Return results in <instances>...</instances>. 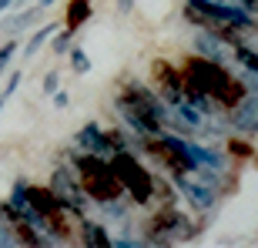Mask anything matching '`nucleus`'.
<instances>
[{"label":"nucleus","mask_w":258,"mask_h":248,"mask_svg":"<svg viewBox=\"0 0 258 248\" xmlns=\"http://www.w3.org/2000/svg\"><path fill=\"white\" fill-rule=\"evenodd\" d=\"M71 37H74V30L67 27V30H54V37H50V50H54V54H67V50H71Z\"/></svg>","instance_id":"aec40b11"},{"label":"nucleus","mask_w":258,"mask_h":248,"mask_svg":"<svg viewBox=\"0 0 258 248\" xmlns=\"http://www.w3.org/2000/svg\"><path fill=\"white\" fill-rule=\"evenodd\" d=\"M20 81H24V74H20V71H14V74L7 77V87H4V101H7L10 94H14V91H17V84Z\"/></svg>","instance_id":"5701e85b"},{"label":"nucleus","mask_w":258,"mask_h":248,"mask_svg":"<svg viewBox=\"0 0 258 248\" xmlns=\"http://www.w3.org/2000/svg\"><path fill=\"white\" fill-rule=\"evenodd\" d=\"M81 231H84V245H91V248H107V245H111L107 231L101 228V225H94V221H84Z\"/></svg>","instance_id":"a211bd4d"},{"label":"nucleus","mask_w":258,"mask_h":248,"mask_svg":"<svg viewBox=\"0 0 258 248\" xmlns=\"http://www.w3.org/2000/svg\"><path fill=\"white\" fill-rule=\"evenodd\" d=\"M77 144H81L84 151H91V154H101V158H107V154L114 151V148H111L107 131H101L97 124H84V128L77 131Z\"/></svg>","instance_id":"ddd939ff"},{"label":"nucleus","mask_w":258,"mask_h":248,"mask_svg":"<svg viewBox=\"0 0 258 248\" xmlns=\"http://www.w3.org/2000/svg\"><path fill=\"white\" fill-rule=\"evenodd\" d=\"M117 114L127 121L138 138H151L164 128L168 121V104H164L161 97L154 94L151 87H144L141 81H131L127 77L124 84H121V97H117Z\"/></svg>","instance_id":"f257e3e1"},{"label":"nucleus","mask_w":258,"mask_h":248,"mask_svg":"<svg viewBox=\"0 0 258 248\" xmlns=\"http://www.w3.org/2000/svg\"><path fill=\"white\" fill-rule=\"evenodd\" d=\"M171 174H174V188L191 201V208L208 211L211 205H215V198H218V188H215V184H205L201 178L195 181V178H188V174H181V171H171Z\"/></svg>","instance_id":"1a4fd4ad"},{"label":"nucleus","mask_w":258,"mask_h":248,"mask_svg":"<svg viewBox=\"0 0 258 248\" xmlns=\"http://www.w3.org/2000/svg\"><path fill=\"white\" fill-rule=\"evenodd\" d=\"M24 191H27L30 205L44 215V221H47V238L50 235H67V225H64V215L67 211L60 208V201L50 195V188H34V184L24 181Z\"/></svg>","instance_id":"0eeeda50"},{"label":"nucleus","mask_w":258,"mask_h":248,"mask_svg":"<svg viewBox=\"0 0 258 248\" xmlns=\"http://www.w3.org/2000/svg\"><path fill=\"white\" fill-rule=\"evenodd\" d=\"M191 231H195V228L188 225V218H184L181 211L164 208L161 215H154V218L148 221L144 235H148V241H158V245H171V241H178V238H188Z\"/></svg>","instance_id":"423d86ee"},{"label":"nucleus","mask_w":258,"mask_h":248,"mask_svg":"<svg viewBox=\"0 0 258 248\" xmlns=\"http://www.w3.org/2000/svg\"><path fill=\"white\" fill-rule=\"evenodd\" d=\"M50 4H54V0H37V7L44 10V7H50Z\"/></svg>","instance_id":"c85d7f7f"},{"label":"nucleus","mask_w":258,"mask_h":248,"mask_svg":"<svg viewBox=\"0 0 258 248\" xmlns=\"http://www.w3.org/2000/svg\"><path fill=\"white\" fill-rule=\"evenodd\" d=\"M14 4H20V0H0V14H4L7 7H14Z\"/></svg>","instance_id":"bb28decb"},{"label":"nucleus","mask_w":258,"mask_h":248,"mask_svg":"<svg viewBox=\"0 0 258 248\" xmlns=\"http://www.w3.org/2000/svg\"><path fill=\"white\" fill-rule=\"evenodd\" d=\"M10 245H17V238H14V228H10L7 221L0 218V248H10Z\"/></svg>","instance_id":"4be33fe9"},{"label":"nucleus","mask_w":258,"mask_h":248,"mask_svg":"<svg viewBox=\"0 0 258 248\" xmlns=\"http://www.w3.org/2000/svg\"><path fill=\"white\" fill-rule=\"evenodd\" d=\"M87 17H91V0H71L67 4V27L71 30H77Z\"/></svg>","instance_id":"2eb2a0df"},{"label":"nucleus","mask_w":258,"mask_h":248,"mask_svg":"<svg viewBox=\"0 0 258 248\" xmlns=\"http://www.w3.org/2000/svg\"><path fill=\"white\" fill-rule=\"evenodd\" d=\"M67 54H71V67H74V74H87V71H91V57H87L84 47H74V50H67Z\"/></svg>","instance_id":"6ab92c4d"},{"label":"nucleus","mask_w":258,"mask_h":248,"mask_svg":"<svg viewBox=\"0 0 258 248\" xmlns=\"http://www.w3.org/2000/svg\"><path fill=\"white\" fill-rule=\"evenodd\" d=\"M54 30H57V24H47V27L34 30V37H30V40H27V47H24V57H37L40 47H44V44L54 37Z\"/></svg>","instance_id":"dca6fc26"},{"label":"nucleus","mask_w":258,"mask_h":248,"mask_svg":"<svg viewBox=\"0 0 258 248\" xmlns=\"http://www.w3.org/2000/svg\"><path fill=\"white\" fill-rule=\"evenodd\" d=\"M195 50H198L201 57H208V60H218V64L231 60V44L225 37H218L215 30H198V37H195Z\"/></svg>","instance_id":"f8f14e48"},{"label":"nucleus","mask_w":258,"mask_h":248,"mask_svg":"<svg viewBox=\"0 0 258 248\" xmlns=\"http://www.w3.org/2000/svg\"><path fill=\"white\" fill-rule=\"evenodd\" d=\"M57 87H60V77H57V74H54V71H50V74H47V77H44V94H47V97H50V94H54V91H57Z\"/></svg>","instance_id":"393cba45"},{"label":"nucleus","mask_w":258,"mask_h":248,"mask_svg":"<svg viewBox=\"0 0 258 248\" xmlns=\"http://www.w3.org/2000/svg\"><path fill=\"white\" fill-rule=\"evenodd\" d=\"M154 81H158V91H161V101L164 104H178L184 101V81H181V71H174L168 60H154Z\"/></svg>","instance_id":"9d476101"},{"label":"nucleus","mask_w":258,"mask_h":248,"mask_svg":"<svg viewBox=\"0 0 258 248\" xmlns=\"http://www.w3.org/2000/svg\"><path fill=\"white\" fill-rule=\"evenodd\" d=\"M0 107H4V94H0Z\"/></svg>","instance_id":"c756f323"},{"label":"nucleus","mask_w":258,"mask_h":248,"mask_svg":"<svg viewBox=\"0 0 258 248\" xmlns=\"http://www.w3.org/2000/svg\"><path fill=\"white\" fill-rule=\"evenodd\" d=\"M181 77L188 87L208 94L218 107H235L241 101V94H245V84H241L238 77H231L225 71V64L208 60V57H201V54H191L181 64Z\"/></svg>","instance_id":"f03ea898"},{"label":"nucleus","mask_w":258,"mask_h":248,"mask_svg":"<svg viewBox=\"0 0 258 248\" xmlns=\"http://www.w3.org/2000/svg\"><path fill=\"white\" fill-rule=\"evenodd\" d=\"M117 7H121V10H131V7H134V0H117Z\"/></svg>","instance_id":"cd10ccee"},{"label":"nucleus","mask_w":258,"mask_h":248,"mask_svg":"<svg viewBox=\"0 0 258 248\" xmlns=\"http://www.w3.org/2000/svg\"><path fill=\"white\" fill-rule=\"evenodd\" d=\"M184 17L198 27H218V24H238L241 30L251 27V14L238 4H218V0H184Z\"/></svg>","instance_id":"20e7f679"},{"label":"nucleus","mask_w":258,"mask_h":248,"mask_svg":"<svg viewBox=\"0 0 258 248\" xmlns=\"http://www.w3.org/2000/svg\"><path fill=\"white\" fill-rule=\"evenodd\" d=\"M37 17H40V7H27V10H20V14L4 20V30H7V34H17V30H24L27 24H34Z\"/></svg>","instance_id":"4468645a"},{"label":"nucleus","mask_w":258,"mask_h":248,"mask_svg":"<svg viewBox=\"0 0 258 248\" xmlns=\"http://www.w3.org/2000/svg\"><path fill=\"white\" fill-rule=\"evenodd\" d=\"M74 168L81 171V188H84V195L91 201H111V198H121L124 195V188H121V181H117V174L111 171V164L101 158V154H77L74 158Z\"/></svg>","instance_id":"7ed1b4c3"},{"label":"nucleus","mask_w":258,"mask_h":248,"mask_svg":"<svg viewBox=\"0 0 258 248\" xmlns=\"http://www.w3.org/2000/svg\"><path fill=\"white\" fill-rule=\"evenodd\" d=\"M231 124L241 134H258V94H241V101L231 107Z\"/></svg>","instance_id":"9b49d317"},{"label":"nucleus","mask_w":258,"mask_h":248,"mask_svg":"<svg viewBox=\"0 0 258 248\" xmlns=\"http://www.w3.org/2000/svg\"><path fill=\"white\" fill-rule=\"evenodd\" d=\"M50 97H54V107H67V94L60 91V87H57V91H54Z\"/></svg>","instance_id":"a878e982"},{"label":"nucleus","mask_w":258,"mask_h":248,"mask_svg":"<svg viewBox=\"0 0 258 248\" xmlns=\"http://www.w3.org/2000/svg\"><path fill=\"white\" fill-rule=\"evenodd\" d=\"M17 54V40H10V44H4L0 47V77H4V71H7V64H10V57Z\"/></svg>","instance_id":"412c9836"},{"label":"nucleus","mask_w":258,"mask_h":248,"mask_svg":"<svg viewBox=\"0 0 258 248\" xmlns=\"http://www.w3.org/2000/svg\"><path fill=\"white\" fill-rule=\"evenodd\" d=\"M50 195L60 201V208H64V211H71V215H84L87 195H84V188L64 171V168H57L54 178H50Z\"/></svg>","instance_id":"6e6552de"},{"label":"nucleus","mask_w":258,"mask_h":248,"mask_svg":"<svg viewBox=\"0 0 258 248\" xmlns=\"http://www.w3.org/2000/svg\"><path fill=\"white\" fill-rule=\"evenodd\" d=\"M228 148H231L235 158H251V144H245V141H231Z\"/></svg>","instance_id":"b1692460"},{"label":"nucleus","mask_w":258,"mask_h":248,"mask_svg":"<svg viewBox=\"0 0 258 248\" xmlns=\"http://www.w3.org/2000/svg\"><path fill=\"white\" fill-rule=\"evenodd\" d=\"M231 57L238 60L241 67H245V71H248V74H255L258 77V50H251V47H245V44H235V47H231Z\"/></svg>","instance_id":"f3484780"},{"label":"nucleus","mask_w":258,"mask_h":248,"mask_svg":"<svg viewBox=\"0 0 258 248\" xmlns=\"http://www.w3.org/2000/svg\"><path fill=\"white\" fill-rule=\"evenodd\" d=\"M218 4H231V0H218Z\"/></svg>","instance_id":"7c9ffc66"},{"label":"nucleus","mask_w":258,"mask_h":248,"mask_svg":"<svg viewBox=\"0 0 258 248\" xmlns=\"http://www.w3.org/2000/svg\"><path fill=\"white\" fill-rule=\"evenodd\" d=\"M111 171L117 174V181H121V188L127 191L134 198V205H148V201L154 198V188H151V174L144 171V164L134 158V154L127 151H114V158H111Z\"/></svg>","instance_id":"39448f33"}]
</instances>
